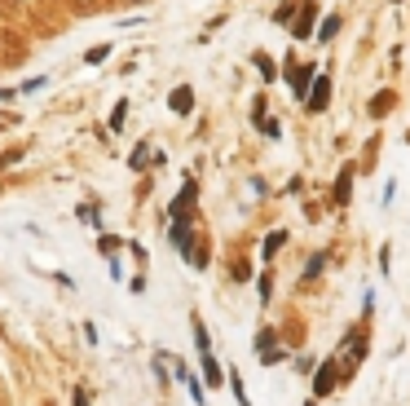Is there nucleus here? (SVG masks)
Here are the masks:
<instances>
[{
	"label": "nucleus",
	"mask_w": 410,
	"mask_h": 406,
	"mask_svg": "<svg viewBox=\"0 0 410 406\" xmlns=\"http://www.w3.org/2000/svg\"><path fill=\"white\" fill-rule=\"evenodd\" d=\"M305 106H309V111H327V106H331V76H318V80H309Z\"/></svg>",
	"instance_id": "f257e3e1"
},
{
	"label": "nucleus",
	"mask_w": 410,
	"mask_h": 406,
	"mask_svg": "<svg viewBox=\"0 0 410 406\" xmlns=\"http://www.w3.org/2000/svg\"><path fill=\"white\" fill-rule=\"evenodd\" d=\"M335 371H340V367H335V358H327V362L318 367V376H313V393H318V398H327V393L335 389V380H340Z\"/></svg>",
	"instance_id": "f03ea898"
},
{
	"label": "nucleus",
	"mask_w": 410,
	"mask_h": 406,
	"mask_svg": "<svg viewBox=\"0 0 410 406\" xmlns=\"http://www.w3.org/2000/svg\"><path fill=\"white\" fill-rule=\"evenodd\" d=\"M313 18H318V5H300L296 9V22H292L296 40H309V35H313Z\"/></svg>",
	"instance_id": "7ed1b4c3"
},
{
	"label": "nucleus",
	"mask_w": 410,
	"mask_h": 406,
	"mask_svg": "<svg viewBox=\"0 0 410 406\" xmlns=\"http://www.w3.org/2000/svg\"><path fill=\"white\" fill-rule=\"evenodd\" d=\"M203 380H208L212 389H221V385H225V371H221V362H216L212 353H203Z\"/></svg>",
	"instance_id": "20e7f679"
},
{
	"label": "nucleus",
	"mask_w": 410,
	"mask_h": 406,
	"mask_svg": "<svg viewBox=\"0 0 410 406\" xmlns=\"http://www.w3.org/2000/svg\"><path fill=\"white\" fill-rule=\"evenodd\" d=\"M348 186H353V164H344L335 177V203H348Z\"/></svg>",
	"instance_id": "39448f33"
},
{
	"label": "nucleus",
	"mask_w": 410,
	"mask_h": 406,
	"mask_svg": "<svg viewBox=\"0 0 410 406\" xmlns=\"http://www.w3.org/2000/svg\"><path fill=\"white\" fill-rule=\"evenodd\" d=\"M168 102H172V111H177V115H190V111H195V93H190V89H177Z\"/></svg>",
	"instance_id": "423d86ee"
},
{
	"label": "nucleus",
	"mask_w": 410,
	"mask_h": 406,
	"mask_svg": "<svg viewBox=\"0 0 410 406\" xmlns=\"http://www.w3.org/2000/svg\"><path fill=\"white\" fill-rule=\"evenodd\" d=\"M309 76H313L309 67H296V71H292V89L300 93V98H305V93H309Z\"/></svg>",
	"instance_id": "0eeeda50"
},
{
	"label": "nucleus",
	"mask_w": 410,
	"mask_h": 406,
	"mask_svg": "<svg viewBox=\"0 0 410 406\" xmlns=\"http://www.w3.org/2000/svg\"><path fill=\"white\" fill-rule=\"evenodd\" d=\"M340 22H344L340 14H331L327 22H322V31H318V40H335V31H340Z\"/></svg>",
	"instance_id": "6e6552de"
},
{
	"label": "nucleus",
	"mask_w": 410,
	"mask_h": 406,
	"mask_svg": "<svg viewBox=\"0 0 410 406\" xmlns=\"http://www.w3.org/2000/svg\"><path fill=\"white\" fill-rule=\"evenodd\" d=\"M225 385L234 389V398H238V406H247V389H243V380H238L234 371H225Z\"/></svg>",
	"instance_id": "1a4fd4ad"
},
{
	"label": "nucleus",
	"mask_w": 410,
	"mask_h": 406,
	"mask_svg": "<svg viewBox=\"0 0 410 406\" xmlns=\"http://www.w3.org/2000/svg\"><path fill=\"white\" fill-rule=\"evenodd\" d=\"M283 243H287V234H283V230H274L269 238H265V256H278V247H283Z\"/></svg>",
	"instance_id": "9d476101"
},
{
	"label": "nucleus",
	"mask_w": 410,
	"mask_h": 406,
	"mask_svg": "<svg viewBox=\"0 0 410 406\" xmlns=\"http://www.w3.org/2000/svg\"><path fill=\"white\" fill-rule=\"evenodd\" d=\"M106 58H111V44H98V49H89V53H84V62H89V67H98V62H106Z\"/></svg>",
	"instance_id": "9b49d317"
},
{
	"label": "nucleus",
	"mask_w": 410,
	"mask_h": 406,
	"mask_svg": "<svg viewBox=\"0 0 410 406\" xmlns=\"http://www.w3.org/2000/svg\"><path fill=\"white\" fill-rule=\"evenodd\" d=\"M256 71H260L265 80H274V76H278V67L269 62V53H256Z\"/></svg>",
	"instance_id": "f8f14e48"
},
{
	"label": "nucleus",
	"mask_w": 410,
	"mask_h": 406,
	"mask_svg": "<svg viewBox=\"0 0 410 406\" xmlns=\"http://www.w3.org/2000/svg\"><path fill=\"white\" fill-rule=\"evenodd\" d=\"M389 106H393V98H389V93H380V98H371V106H366V111H371V115L380 119L384 111H389Z\"/></svg>",
	"instance_id": "ddd939ff"
},
{
	"label": "nucleus",
	"mask_w": 410,
	"mask_h": 406,
	"mask_svg": "<svg viewBox=\"0 0 410 406\" xmlns=\"http://www.w3.org/2000/svg\"><path fill=\"white\" fill-rule=\"evenodd\" d=\"M124 119H128V102H119L115 111H111V133H119V128H124Z\"/></svg>",
	"instance_id": "4468645a"
},
{
	"label": "nucleus",
	"mask_w": 410,
	"mask_h": 406,
	"mask_svg": "<svg viewBox=\"0 0 410 406\" xmlns=\"http://www.w3.org/2000/svg\"><path fill=\"white\" fill-rule=\"evenodd\" d=\"M296 9H300V5H292V0H287V5H278V9H274V22H292Z\"/></svg>",
	"instance_id": "2eb2a0df"
},
{
	"label": "nucleus",
	"mask_w": 410,
	"mask_h": 406,
	"mask_svg": "<svg viewBox=\"0 0 410 406\" xmlns=\"http://www.w3.org/2000/svg\"><path fill=\"white\" fill-rule=\"evenodd\" d=\"M274 340H278V331L265 327V331H260V340H256V349H260V353H269V349H274Z\"/></svg>",
	"instance_id": "dca6fc26"
},
{
	"label": "nucleus",
	"mask_w": 410,
	"mask_h": 406,
	"mask_svg": "<svg viewBox=\"0 0 410 406\" xmlns=\"http://www.w3.org/2000/svg\"><path fill=\"white\" fill-rule=\"evenodd\" d=\"M146 159H150V150H146V146H137V150H132V159H128V164H132V168L141 173V168H146Z\"/></svg>",
	"instance_id": "f3484780"
},
{
	"label": "nucleus",
	"mask_w": 410,
	"mask_h": 406,
	"mask_svg": "<svg viewBox=\"0 0 410 406\" xmlns=\"http://www.w3.org/2000/svg\"><path fill=\"white\" fill-rule=\"evenodd\" d=\"M322 265H327V256H313V261H309V270H305V279H313V274H322Z\"/></svg>",
	"instance_id": "a211bd4d"
},
{
	"label": "nucleus",
	"mask_w": 410,
	"mask_h": 406,
	"mask_svg": "<svg viewBox=\"0 0 410 406\" xmlns=\"http://www.w3.org/2000/svg\"><path fill=\"white\" fill-rule=\"evenodd\" d=\"M269 292H274V279H269V274H260V301H269Z\"/></svg>",
	"instance_id": "6ab92c4d"
},
{
	"label": "nucleus",
	"mask_w": 410,
	"mask_h": 406,
	"mask_svg": "<svg viewBox=\"0 0 410 406\" xmlns=\"http://www.w3.org/2000/svg\"><path fill=\"white\" fill-rule=\"evenodd\" d=\"M75 406H89V393L84 389H75Z\"/></svg>",
	"instance_id": "aec40b11"
},
{
	"label": "nucleus",
	"mask_w": 410,
	"mask_h": 406,
	"mask_svg": "<svg viewBox=\"0 0 410 406\" xmlns=\"http://www.w3.org/2000/svg\"><path fill=\"white\" fill-rule=\"evenodd\" d=\"M14 5H31V0H14Z\"/></svg>",
	"instance_id": "412c9836"
}]
</instances>
